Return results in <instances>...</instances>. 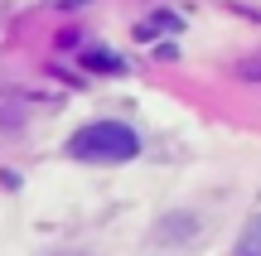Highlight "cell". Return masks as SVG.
Here are the masks:
<instances>
[{"instance_id": "6da1fadb", "label": "cell", "mask_w": 261, "mask_h": 256, "mask_svg": "<svg viewBox=\"0 0 261 256\" xmlns=\"http://www.w3.org/2000/svg\"><path fill=\"white\" fill-rule=\"evenodd\" d=\"M68 155L87 164H126L140 155V135L126 121H87L83 131H73Z\"/></svg>"}, {"instance_id": "5b68a950", "label": "cell", "mask_w": 261, "mask_h": 256, "mask_svg": "<svg viewBox=\"0 0 261 256\" xmlns=\"http://www.w3.org/2000/svg\"><path fill=\"white\" fill-rule=\"evenodd\" d=\"M44 5H54V10H87L92 0H44Z\"/></svg>"}, {"instance_id": "277c9868", "label": "cell", "mask_w": 261, "mask_h": 256, "mask_svg": "<svg viewBox=\"0 0 261 256\" xmlns=\"http://www.w3.org/2000/svg\"><path fill=\"white\" fill-rule=\"evenodd\" d=\"M87 68H112V73H116L121 58H112V53H87Z\"/></svg>"}, {"instance_id": "3957f363", "label": "cell", "mask_w": 261, "mask_h": 256, "mask_svg": "<svg viewBox=\"0 0 261 256\" xmlns=\"http://www.w3.org/2000/svg\"><path fill=\"white\" fill-rule=\"evenodd\" d=\"M237 256H261V213H256L252 222H247L242 242H237Z\"/></svg>"}, {"instance_id": "7a4b0ae2", "label": "cell", "mask_w": 261, "mask_h": 256, "mask_svg": "<svg viewBox=\"0 0 261 256\" xmlns=\"http://www.w3.org/2000/svg\"><path fill=\"white\" fill-rule=\"evenodd\" d=\"M184 29V15H174V10H155V15H145L136 24V39L140 44H150V39H160V34H179Z\"/></svg>"}]
</instances>
